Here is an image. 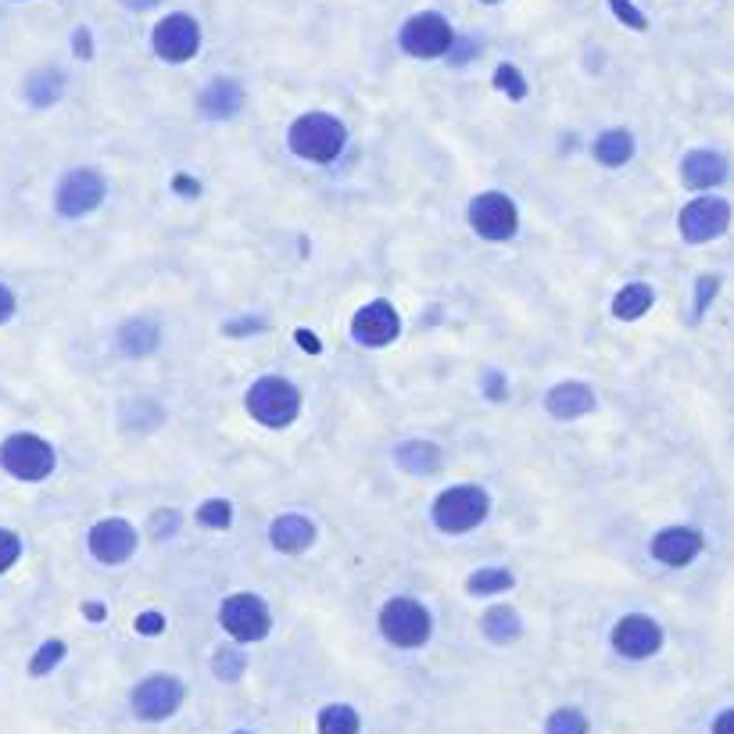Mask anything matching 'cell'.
<instances>
[{
    "instance_id": "cell-27",
    "label": "cell",
    "mask_w": 734,
    "mask_h": 734,
    "mask_svg": "<svg viewBox=\"0 0 734 734\" xmlns=\"http://www.w3.org/2000/svg\"><path fill=\"white\" fill-rule=\"evenodd\" d=\"M516 577L502 566H484V570H473L470 581H466V591L470 595H502V591H513Z\"/></svg>"
},
{
    "instance_id": "cell-33",
    "label": "cell",
    "mask_w": 734,
    "mask_h": 734,
    "mask_svg": "<svg viewBox=\"0 0 734 734\" xmlns=\"http://www.w3.org/2000/svg\"><path fill=\"white\" fill-rule=\"evenodd\" d=\"M61 659H65V641H43L40 649H36V656H33V663H29V674L33 677H43V674H51L54 666L61 663Z\"/></svg>"
},
{
    "instance_id": "cell-40",
    "label": "cell",
    "mask_w": 734,
    "mask_h": 734,
    "mask_svg": "<svg viewBox=\"0 0 734 734\" xmlns=\"http://www.w3.org/2000/svg\"><path fill=\"white\" fill-rule=\"evenodd\" d=\"M11 316H15V294L0 283V323H8Z\"/></svg>"
},
{
    "instance_id": "cell-13",
    "label": "cell",
    "mask_w": 734,
    "mask_h": 734,
    "mask_svg": "<svg viewBox=\"0 0 734 734\" xmlns=\"http://www.w3.org/2000/svg\"><path fill=\"white\" fill-rule=\"evenodd\" d=\"M663 645V627L645 613H627L613 627V649L624 659H649Z\"/></svg>"
},
{
    "instance_id": "cell-17",
    "label": "cell",
    "mask_w": 734,
    "mask_h": 734,
    "mask_svg": "<svg viewBox=\"0 0 734 734\" xmlns=\"http://www.w3.org/2000/svg\"><path fill=\"white\" fill-rule=\"evenodd\" d=\"M727 180V158L717 151H692L681 162V183L692 190H713Z\"/></svg>"
},
{
    "instance_id": "cell-6",
    "label": "cell",
    "mask_w": 734,
    "mask_h": 734,
    "mask_svg": "<svg viewBox=\"0 0 734 734\" xmlns=\"http://www.w3.org/2000/svg\"><path fill=\"white\" fill-rule=\"evenodd\" d=\"M0 466L18 480H47L54 473V448L43 437L11 434L0 444Z\"/></svg>"
},
{
    "instance_id": "cell-24",
    "label": "cell",
    "mask_w": 734,
    "mask_h": 734,
    "mask_svg": "<svg viewBox=\"0 0 734 734\" xmlns=\"http://www.w3.org/2000/svg\"><path fill=\"white\" fill-rule=\"evenodd\" d=\"M480 631L495 645H509V641L520 638V613L513 606H491L480 616Z\"/></svg>"
},
{
    "instance_id": "cell-19",
    "label": "cell",
    "mask_w": 734,
    "mask_h": 734,
    "mask_svg": "<svg viewBox=\"0 0 734 734\" xmlns=\"http://www.w3.org/2000/svg\"><path fill=\"white\" fill-rule=\"evenodd\" d=\"M269 541H273L276 552L298 555V552H305L312 541H316V523L308 520V516H301V513L276 516L273 527H269Z\"/></svg>"
},
{
    "instance_id": "cell-7",
    "label": "cell",
    "mask_w": 734,
    "mask_h": 734,
    "mask_svg": "<svg viewBox=\"0 0 734 734\" xmlns=\"http://www.w3.org/2000/svg\"><path fill=\"white\" fill-rule=\"evenodd\" d=\"M183 681L172 674H151L133 688V717L147 720V724H158V720H169L176 709L183 706Z\"/></svg>"
},
{
    "instance_id": "cell-12",
    "label": "cell",
    "mask_w": 734,
    "mask_h": 734,
    "mask_svg": "<svg viewBox=\"0 0 734 734\" xmlns=\"http://www.w3.org/2000/svg\"><path fill=\"white\" fill-rule=\"evenodd\" d=\"M154 54L162 61H172V65H183L197 54L201 47V29L190 15H165L151 33Z\"/></svg>"
},
{
    "instance_id": "cell-4",
    "label": "cell",
    "mask_w": 734,
    "mask_h": 734,
    "mask_svg": "<svg viewBox=\"0 0 734 734\" xmlns=\"http://www.w3.org/2000/svg\"><path fill=\"white\" fill-rule=\"evenodd\" d=\"M380 631H384V638L391 641L394 649H419L434 634V620H430L423 602L398 595L380 609Z\"/></svg>"
},
{
    "instance_id": "cell-45",
    "label": "cell",
    "mask_w": 734,
    "mask_h": 734,
    "mask_svg": "<svg viewBox=\"0 0 734 734\" xmlns=\"http://www.w3.org/2000/svg\"><path fill=\"white\" fill-rule=\"evenodd\" d=\"M176 190H183V194H190V197H197V194H201V183H194V180H187V176H176Z\"/></svg>"
},
{
    "instance_id": "cell-41",
    "label": "cell",
    "mask_w": 734,
    "mask_h": 734,
    "mask_svg": "<svg viewBox=\"0 0 734 734\" xmlns=\"http://www.w3.org/2000/svg\"><path fill=\"white\" fill-rule=\"evenodd\" d=\"M713 734H734V709H724V713L713 720Z\"/></svg>"
},
{
    "instance_id": "cell-29",
    "label": "cell",
    "mask_w": 734,
    "mask_h": 734,
    "mask_svg": "<svg viewBox=\"0 0 734 734\" xmlns=\"http://www.w3.org/2000/svg\"><path fill=\"white\" fill-rule=\"evenodd\" d=\"M212 670H215V677H219V681L237 684L240 677H244V670H248V656H244L240 649H226V645H222V649L215 652V659H212Z\"/></svg>"
},
{
    "instance_id": "cell-43",
    "label": "cell",
    "mask_w": 734,
    "mask_h": 734,
    "mask_svg": "<svg viewBox=\"0 0 734 734\" xmlns=\"http://www.w3.org/2000/svg\"><path fill=\"white\" fill-rule=\"evenodd\" d=\"M298 341H301V348H305V351H312V355H319V351H323V344H319V337H316V333L298 330Z\"/></svg>"
},
{
    "instance_id": "cell-34",
    "label": "cell",
    "mask_w": 734,
    "mask_h": 734,
    "mask_svg": "<svg viewBox=\"0 0 734 734\" xmlns=\"http://www.w3.org/2000/svg\"><path fill=\"white\" fill-rule=\"evenodd\" d=\"M717 294H720V276L717 273H702L699 280H695V312H692V319L706 316L709 301L717 298Z\"/></svg>"
},
{
    "instance_id": "cell-5",
    "label": "cell",
    "mask_w": 734,
    "mask_h": 734,
    "mask_svg": "<svg viewBox=\"0 0 734 734\" xmlns=\"http://www.w3.org/2000/svg\"><path fill=\"white\" fill-rule=\"evenodd\" d=\"M219 624L222 631L230 634L240 645H251V641H262L273 627V616L262 598L251 595V591H237L219 606Z\"/></svg>"
},
{
    "instance_id": "cell-37",
    "label": "cell",
    "mask_w": 734,
    "mask_h": 734,
    "mask_svg": "<svg viewBox=\"0 0 734 734\" xmlns=\"http://www.w3.org/2000/svg\"><path fill=\"white\" fill-rule=\"evenodd\" d=\"M176 530H180V513H176V509H158V513H154V520H151L154 538H169Z\"/></svg>"
},
{
    "instance_id": "cell-30",
    "label": "cell",
    "mask_w": 734,
    "mask_h": 734,
    "mask_svg": "<svg viewBox=\"0 0 734 734\" xmlns=\"http://www.w3.org/2000/svg\"><path fill=\"white\" fill-rule=\"evenodd\" d=\"M588 717H584L581 709L573 706H563L555 709L552 717L545 720V734H588Z\"/></svg>"
},
{
    "instance_id": "cell-22",
    "label": "cell",
    "mask_w": 734,
    "mask_h": 734,
    "mask_svg": "<svg viewBox=\"0 0 734 734\" xmlns=\"http://www.w3.org/2000/svg\"><path fill=\"white\" fill-rule=\"evenodd\" d=\"M158 341H162V330H158L154 319H129V323L119 330V348L126 351L129 359L151 355V351L158 348Z\"/></svg>"
},
{
    "instance_id": "cell-46",
    "label": "cell",
    "mask_w": 734,
    "mask_h": 734,
    "mask_svg": "<svg viewBox=\"0 0 734 734\" xmlns=\"http://www.w3.org/2000/svg\"><path fill=\"white\" fill-rule=\"evenodd\" d=\"M83 616H86V620H104V606H101V602H86Z\"/></svg>"
},
{
    "instance_id": "cell-8",
    "label": "cell",
    "mask_w": 734,
    "mask_h": 734,
    "mask_svg": "<svg viewBox=\"0 0 734 734\" xmlns=\"http://www.w3.org/2000/svg\"><path fill=\"white\" fill-rule=\"evenodd\" d=\"M727 226H731V205L724 197H695L677 215V230L688 244H709V240L724 237Z\"/></svg>"
},
{
    "instance_id": "cell-3",
    "label": "cell",
    "mask_w": 734,
    "mask_h": 734,
    "mask_svg": "<svg viewBox=\"0 0 734 734\" xmlns=\"http://www.w3.org/2000/svg\"><path fill=\"white\" fill-rule=\"evenodd\" d=\"M248 412L262 427H291L301 412V391L283 376H262L248 391Z\"/></svg>"
},
{
    "instance_id": "cell-44",
    "label": "cell",
    "mask_w": 734,
    "mask_h": 734,
    "mask_svg": "<svg viewBox=\"0 0 734 734\" xmlns=\"http://www.w3.org/2000/svg\"><path fill=\"white\" fill-rule=\"evenodd\" d=\"M473 54V43L470 40H455V51H452V61L455 65H462V61H470Z\"/></svg>"
},
{
    "instance_id": "cell-23",
    "label": "cell",
    "mask_w": 734,
    "mask_h": 734,
    "mask_svg": "<svg viewBox=\"0 0 734 734\" xmlns=\"http://www.w3.org/2000/svg\"><path fill=\"white\" fill-rule=\"evenodd\" d=\"M595 158L598 165H606V169H620V165H627L634 158V137L627 133V129H606L602 137L595 140Z\"/></svg>"
},
{
    "instance_id": "cell-15",
    "label": "cell",
    "mask_w": 734,
    "mask_h": 734,
    "mask_svg": "<svg viewBox=\"0 0 734 734\" xmlns=\"http://www.w3.org/2000/svg\"><path fill=\"white\" fill-rule=\"evenodd\" d=\"M137 552V530L126 520H101L90 530V555L104 566L126 563L129 555Z\"/></svg>"
},
{
    "instance_id": "cell-14",
    "label": "cell",
    "mask_w": 734,
    "mask_h": 734,
    "mask_svg": "<svg viewBox=\"0 0 734 734\" xmlns=\"http://www.w3.org/2000/svg\"><path fill=\"white\" fill-rule=\"evenodd\" d=\"M398 333H402L398 308L384 298L362 305L359 312H355V319H351V337L359 344H366V348H384V344H391Z\"/></svg>"
},
{
    "instance_id": "cell-39",
    "label": "cell",
    "mask_w": 734,
    "mask_h": 734,
    "mask_svg": "<svg viewBox=\"0 0 734 734\" xmlns=\"http://www.w3.org/2000/svg\"><path fill=\"white\" fill-rule=\"evenodd\" d=\"M137 631L147 634V638H154V634L165 631V616L162 613H140L137 616Z\"/></svg>"
},
{
    "instance_id": "cell-32",
    "label": "cell",
    "mask_w": 734,
    "mask_h": 734,
    "mask_svg": "<svg viewBox=\"0 0 734 734\" xmlns=\"http://www.w3.org/2000/svg\"><path fill=\"white\" fill-rule=\"evenodd\" d=\"M495 90H502V94L513 97V101H523V97H527V79H523V72L516 69V65L502 61L495 69Z\"/></svg>"
},
{
    "instance_id": "cell-2",
    "label": "cell",
    "mask_w": 734,
    "mask_h": 734,
    "mask_svg": "<svg viewBox=\"0 0 734 734\" xmlns=\"http://www.w3.org/2000/svg\"><path fill=\"white\" fill-rule=\"evenodd\" d=\"M487 509H491V498H487L484 487L459 484V487H448V491L437 495L430 516H434L437 530H444V534H466V530H473V527L484 523Z\"/></svg>"
},
{
    "instance_id": "cell-42",
    "label": "cell",
    "mask_w": 734,
    "mask_h": 734,
    "mask_svg": "<svg viewBox=\"0 0 734 734\" xmlns=\"http://www.w3.org/2000/svg\"><path fill=\"white\" fill-rule=\"evenodd\" d=\"M76 54L79 58H94V43H90L86 29H76Z\"/></svg>"
},
{
    "instance_id": "cell-35",
    "label": "cell",
    "mask_w": 734,
    "mask_h": 734,
    "mask_svg": "<svg viewBox=\"0 0 734 734\" xmlns=\"http://www.w3.org/2000/svg\"><path fill=\"white\" fill-rule=\"evenodd\" d=\"M609 8H613V15L620 18L624 26H631L634 33H645V29H649V18L641 15V11L634 8L631 0H609Z\"/></svg>"
},
{
    "instance_id": "cell-48",
    "label": "cell",
    "mask_w": 734,
    "mask_h": 734,
    "mask_svg": "<svg viewBox=\"0 0 734 734\" xmlns=\"http://www.w3.org/2000/svg\"><path fill=\"white\" fill-rule=\"evenodd\" d=\"M480 4H498V0H480Z\"/></svg>"
},
{
    "instance_id": "cell-49",
    "label": "cell",
    "mask_w": 734,
    "mask_h": 734,
    "mask_svg": "<svg viewBox=\"0 0 734 734\" xmlns=\"http://www.w3.org/2000/svg\"><path fill=\"white\" fill-rule=\"evenodd\" d=\"M237 734H248V731H237Z\"/></svg>"
},
{
    "instance_id": "cell-38",
    "label": "cell",
    "mask_w": 734,
    "mask_h": 734,
    "mask_svg": "<svg viewBox=\"0 0 734 734\" xmlns=\"http://www.w3.org/2000/svg\"><path fill=\"white\" fill-rule=\"evenodd\" d=\"M484 394L491 402H502L505 398V376L498 373V369H487L484 373Z\"/></svg>"
},
{
    "instance_id": "cell-31",
    "label": "cell",
    "mask_w": 734,
    "mask_h": 734,
    "mask_svg": "<svg viewBox=\"0 0 734 734\" xmlns=\"http://www.w3.org/2000/svg\"><path fill=\"white\" fill-rule=\"evenodd\" d=\"M197 523L208 530H226L233 523V505L226 498H208L205 505H197Z\"/></svg>"
},
{
    "instance_id": "cell-11",
    "label": "cell",
    "mask_w": 734,
    "mask_h": 734,
    "mask_svg": "<svg viewBox=\"0 0 734 734\" xmlns=\"http://www.w3.org/2000/svg\"><path fill=\"white\" fill-rule=\"evenodd\" d=\"M104 201V176L94 169H72L69 176H61L54 205L65 219H79L90 215Z\"/></svg>"
},
{
    "instance_id": "cell-36",
    "label": "cell",
    "mask_w": 734,
    "mask_h": 734,
    "mask_svg": "<svg viewBox=\"0 0 734 734\" xmlns=\"http://www.w3.org/2000/svg\"><path fill=\"white\" fill-rule=\"evenodd\" d=\"M18 555H22V541H18L15 530H0V573L11 570L18 563Z\"/></svg>"
},
{
    "instance_id": "cell-16",
    "label": "cell",
    "mask_w": 734,
    "mask_h": 734,
    "mask_svg": "<svg viewBox=\"0 0 734 734\" xmlns=\"http://www.w3.org/2000/svg\"><path fill=\"white\" fill-rule=\"evenodd\" d=\"M702 552V534L692 527H666L652 538V559L663 566H688Z\"/></svg>"
},
{
    "instance_id": "cell-21",
    "label": "cell",
    "mask_w": 734,
    "mask_h": 734,
    "mask_svg": "<svg viewBox=\"0 0 734 734\" xmlns=\"http://www.w3.org/2000/svg\"><path fill=\"white\" fill-rule=\"evenodd\" d=\"M394 462L412 477H430L441 466V448L434 441H405L394 448Z\"/></svg>"
},
{
    "instance_id": "cell-9",
    "label": "cell",
    "mask_w": 734,
    "mask_h": 734,
    "mask_svg": "<svg viewBox=\"0 0 734 734\" xmlns=\"http://www.w3.org/2000/svg\"><path fill=\"white\" fill-rule=\"evenodd\" d=\"M402 47L412 58H441L455 47V33L444 15L423 11V15H412L402 26Z\"/></svg>"
},
{
    "instance_id": "cell-26",
    "label": "cell",
    "mask_w": 734,
    "mask_h": 734,
    "mask_svg": "<svg viewBox=\"0 0 734 734\" xmlns=\"http://www.w3.org/2000/svg\"><path fill=\"white\" fill-rule=\"evenodd\" d=\"M61 90H65V83H61V72H54V69L33 72L26 83V97H29V104H36V108H51V104L61 97Z\"/></svg>"
},
{
    "instance_id": "cell-47",
    "label": "cell",
    "mask_w": 734,
    "mask_h": 734,
    "mask_svg": "<svg viewBox=\"0 0 734 734\" xmlns=\"http://www.w3.org/2000/svg\"><path fill=\"white\" fill-rule=\"evenodd\" d=\"M122 4H126L129 11H151L158 0H122Z\"/></svg>"
},
{
    "instance_id": "cell-25",
    "label": "cell",
    "mask_w": 734,
    "mask_h": 734,
    "mask_svg": "<svg viewBox=\"0 0 734 734\" xmlns=\"http://www.w3.org/2000/svg\"><path fill=\"white\" fill-rule=\"evenodd\" d=\"M652 301H656V291H652L649 283H627L624 291L613 298V316L624 319V323H634V319H641L645 312L652 308Z\"/></svg>"
},
{
    "instance_id": "cell-20",
    "label": "cell",
    "mask_w": 734,
    "mask_h": 734,
    "mask_svg": "<svg viewBox=\"0 0 734 734\" xmlns=\"http://www.w3.org/2000/svg\"><path fill=\"white\" fill-rule=\"evenodd\" d=\"M197 108L205 111L208 119H230L244 108V90L233 79H212L197 97Z\"/></svg>"
},
{
    "instance_id": "cell-28",
    "label": "cell",
    "mask_w": 734,
    "mask_h": 734,
    "mask_svg": "<svg viewBox=\"0 0 734 734\" xmlns=\"http://www.w3.org/2000/svg\"><path fill=\"white\" fill-rule=\"evenodd\" d=\"M359 731H362L359 713L351 706H344V702H330L319 713V734H359Z\"/></svg>"
},
{
    "instance_id": "cell-10",
    "label": "cell",
    "mask_w": 734,
    "mask_h": 734,
    "mask_svg": "<svg viewBox=\"0 0 734 734\" xmlns=\"http://www.w3.org/2000/svg\"><path fill=\"white\" fill-rule=\"evenodd\" d=\"M470 226L484 240H509L520 226V212H516L513 197L502 190H487L477 194L470 205Z\"/></svg>"
},
{
    "instance_id": "cell-18",
    "label": "cell",
    "mask_w": 734,
    "mask_h": 734,
    "mask_svg": "<svg viewBox=\"0 0 734 734\" xmlns=\"http://www.w3.org/2000/svg\"><path fill=\"white\" fill-rule=\"evenodd\" d=\"M545 409L555 419H581L595 409V391L588 384H577V380H566V384H555L545 394Z\"/></svg>"
},
{
    "instance_id": "cell-1",
    "label": "cell",
    "mask_w": 734,
    "mask_h": 734,
    "mask_svg": "<svg viewBox=\"0 0 734 734\" xmlns=\"http://www.w3.org/2000/svg\"><path fill=\"white\" fill-rule=\"evenodd\" d=\"M344 140H348L344 122L326 115V111H308L287 129V144L305 162H333L344 151Z\"/></svg>"
}]
</instances>
